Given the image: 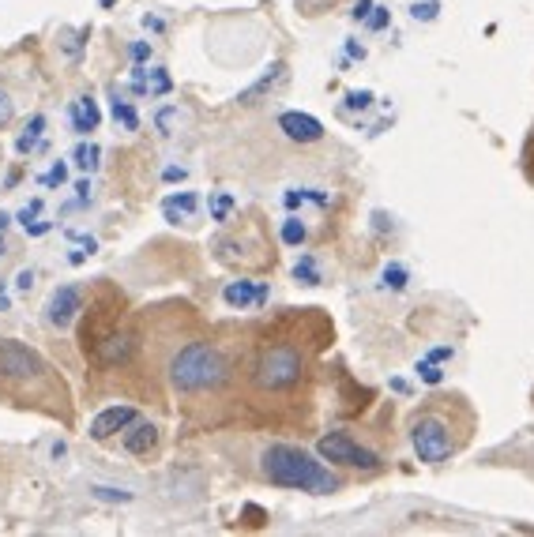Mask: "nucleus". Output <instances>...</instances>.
<instances>
[{
  "mask_svg": "<svg viewBox=\"0 0 534 537\" xmlns=\"http://www.w3.org/2000/svg\"><path fill=\"white\" fill-rule=\"evenodd\" d=\"M91 196H95V192H91V181L83 177V181H79V185H76V207H83V203H91Z\"/></svg>",
  "mask_w": 534,
  "mask_h": 537,
  "instance_id": "38",
  "label": "nucleus"
},
{
  "mask_svg": "<svg viewBox=\"0 0 534 537\" xmlns=\"http://www.w3.org/2000/svg\"><path fill=\"white\" fill-rule=\"evenodd\" d=\"M42 215V200H27L23 203V211H19V226H27V222H34V218Z\"/></svg>",
  "mask_w": 534,
  "mask_h": 537,
  "instance_id": "29",
  "label": "nucleus"
},
{
  "mask_svg": "<svg viewBox=\"0 0 534 537\" xmlns=\"http://www.w3.org/2000/svg\"><path fill=\"white\" fill-rule=\"evenodd\" d=\"M68 237H72V241H76V245L83 248V252H91V256L98 252V241L91 237V233H68Z\"/></svg>",
  "mask_w": 534,
  "mask_h": 537,
  "instance_id": "36",
  "label": "nucleus"
},
{
  "mask_svg": "<svg viewBox=\"0 0 534 537\" xmlns=\"http://www.w3.org/2000/svg\"><path fill=\"white\" fill-rule=\"evenodd\" d=\"M0 256H4V237H0Z\"/></svg>",
  "mask_w": 534,
  "mask_h": 537,
  "instance_id": "44",
  "label": "nucleus"
},
{
  "mask_svg": "<svg viewBox=\"0 0 534 537\" xmlns=\"http://www.w3.org/2000/svg\"><path fill=\"white\" fill-rule=\"evenodd\" d=\"M16 121V106H12V98L0 91V128H8V124Z\"/></svg>",
  "mask_w": 534,
  "mask_h": 537,
  "instance_id": "28",
  "label": "nucleus"
},
{
  "mask_svg": "<svg viewBox=\"0 0 534 537\" xmlns=\"http://www.w3.org/2000/svg\"><path fill=\"white\" fill-rule=\"evenodd\" d=\"M79 312H83V290L79 286H57V290L49 293L46 301V323L49 327H72L79 320Z\"/></svg>",
  "mask_w": 534,
  "mask_h": 537,
  "instance_id": "7",
  "label": "nucleus"
},
{
  "mask_svg": "<svg viewBox=\"0 0 534 537\" xmlns=\"http://www.w3.org/2000/svg\"><path fill=\"white\" fill-rule=\"evenodd\" d=\"M0 380L19 387L53 384V369L23 342H0Z\"/></svg>",
  "mask_w": 534,
  "mask_h": 537,
  "instance_id": "5",
  "label": "nucleus"
},
{
  "mask_svg": "<svg viewBox=\"0 0 534 537\" xmlns=\"http://www.w3.org/2000/svg\"><path fill=\"white\" fill-rule=\"evenodd\" d=\"M87 256H91V252L76 248V252H68V263H72V267H79V263H87Z\"/></svg>",
  "mask_w": 534,
  "mask_h": 537,
  "instance_id": "39",
  "label": "nucleus"
},
{
  "mask_svg": "<svg viewBox=\"0 0 534 537\" xmlns=\"http://www.w3.org/2000/svg\"><path fill=\"white\" fill-rule=\"evenodd\" d=\"M346 53H350V57H358V61L365 57V49L358 46V42H346Z\"/></svg>",
  "mask_w": 534,
  "mask_h": 537,
  "instance_id": "41",
  "label": "nucleus"
},
{
  "mask_svg": "<svg viewBox=\"0 0 534 537\" xmlns=\"http://www.w3.org/2000/svg\"><path fill=\"white\" fill-rule=\"evenodd\" d=\"M388 23H392V12H388V8H377V4H373V12H369V19H365V27L377 34V31H384Z\"/></svg>",
  "mask_w": 534,
  "mask_h": 537,
  "instance_id": "23",
  "label": "nucleus"
},
{
  "mask_svg": "<svg viewBox=\"0 0 534 537\" xmlns=\"http://www.w3.org/2000/svg\"><path fill=\"white\" fill-rule=\"evenodd\" d=\"M72 162H76L83 173H95L98 162H102V151H98V143H79L76 151H72Z\"/></svg>",
  "mask_w": 534,
  "mask_h": 537,
  "instance_id": "19",
  "label": "nucleus"
},
{
  "mask_svg": "<svg viewBox=\"0 0 534 537\" xmlns=\"http://www.w3.org/2000/svg\"><path fill=\"white\" fill-rule=\"evenodd\" d=\"M196 207H200L196 192H181V196H166V200H162V215L170 218V222H177V218H185V215H196Z\"/></svg>",
  "mask_w": 534,
  "mask_h": 537,
  "instance_id": "17",
  "label": "nucleus"
},
{
  "mask_svg": "<svg viewBox=\"0 0 534 537\" xmlns=\"http://www.w3.org/2000/svg\"><path fill=\"white\" fill-rule=\"evenodd\" d=\"M128 87H132V94H136V98H162V94L173 91L166 68H147V64H136V68H132Z\"/></svg>",
  "mask_w": 534,
  "mask_h": 537,
  "instance_id": "9",
  "label": "nucleus"
},
{
  "mask_svg": "<svg viewBox=\"0 0 534 537\" xmlns=\"http://www.w3.org/2000/svg\"><path fill=\"white\" fill-rule=\"evenodd\" d=\"M143 27H151V31H162L166 23H162V19H158V16H143Z\"/></svg>",
  "mask_w": 534,
  "mask_h": 537,
  "instance_id": "40",
  "label": "nucleus"
},
{
  "mask_svg": "<svg viewBox=\"0 0 534 537\" xmlns=\"http://www.w3.org/2000/svg\"><path fill=\"white\" fill-rule=\"evenodd\" d=\"M177 117H181V113H177V109H158V117H155V121H158V128H162V132H166V136H170V132H173V124H177Z\"/></svg>",
  "mask_w": 534,
  "mask_h": 537,
  "instance_id": "30",
  "label": "nucleus"
},
{
  "mask_svg": "<svg viewBox=\"0 0 534 537\" xmlns=\"http://www.w3.org/2000/svg\"><path fill=\"white\" fill-rule=\"evenodd\" d=\"M64 181H68V162H61V158H57V162L38 177V185L42 188H61Z\"/></svg>",
  "mask_w": 534,
  "mask_h": 537,
  "instance_id": "22",
  "label": "nucleus"
},
{
  "mask_svg": "<svg viewBox=\"0 0 534 537\" xmlns=\"http://www.w3.org/2000/svg\"><path fill=\"white\" fill-rule=\"evenodd\" d=\"M110 113H113V121L121 124L125 132H136V128H140V113L132 109V102H128V98L117 91V87L110 91Z\"/></svg>",
  "mask_w": 534,
  "mask_h": 537,
  "instance_id": "15",
  "label": "nucleus"
},
{
  "mask_svg": "<svg viewBox=\"0 0 534 537\" xmlns=\"http://www.w3.org/2000/svg\"><path fill=\"white\" fill-rule=\"evenodd\" d=\"M279 128H283L286 139H294V143H316V139H324V124L309 117V113H298V109H290L279 117Z\"/></svg>",
  "mask_w": 534,
  "mask_h": 537,
  "instance_id": "11",
  "label": "nucleus"
},
{
  "mask_svg": "<svg viewBox=\"0 0 534 537\" xmlns=\"http://www.w3.org/2000/svg\"><path fill=\"white\" fill-rule=\"evenodd\" d=\"M418 376H422L425 384H440V380H444V372L437 369V361H429V357L418 361Z\"/></svg>",
  "mask_w": 534,
  "mask_h": 537,
  "instance_id": "25",
  "label": "nucleus"
},
{
  "mask_svg": "<svg viewBox=\"0 0 534 537\" xmlns=\"http://www.w3.org/2000/svg\"><path fill=\"white\" fill-rule=\"evenodd\" d=\"M523 173H527V181L534 185V128L531 136H527V143H523Z\"/></svg>",
  "mask_w": 534,
  "mask_h": 537,
  "instance_id": "26",
  "label": "nucleus"
},
{
  "mask_svg": "<svg viewBox=\"0 0 534 537\" xmlns=\"http://www.w3.org/2000/svg\"><path fill=\"white\" fill-rule=\"evenodd\" d=\"M185 177H189V169H185V166H166V169H162V181H166V185H173V181H185Z\"/></svg>",
  "mask_w": 534,
  "mask_h": 537,
  "instance_id": "37",
  "label": "nucleus"
},
{
  "mask_svg": "<svg viewBox=\"0 0 534 537\" xmlns=\"http://www.w3.org/2000/svg\"><path fill=\"white\" fill-rule=\"evenodd\" d=\"M128 57L136 64H147L151 61V46H147V42H132V46H128Z\"/></svg>",
  "mask_w": 534,
  "mask_h": 537,
  "instance_id": "32",
  "label": "nucleus"
},
{
  "mask_svg": "<svg viewBox=\"0 0 534 537\" xmlns=\"http://www.w3.org/2000/svg\"><path fill=\"white\" fill-rule=\"evenodd\" d=\"M34 282H38V271H34V267H23V271L16 275V290L19 293H31Z\"/></svg>",
  "mask_w": 534,
  "mask_h": 537,
  "instance_id": "27",
  "label": "nucleus"
},
{
  "mask_svg": "<svg viewBox=\"0 0 534 537\" xmlns=\"http://www.w3.org/2000/svg\"><path fill=\"white\" fill-rule=\"evenodd\" d=\"M8 222H12V215H4V211H0V233L8 230Z\"/></svg>",
  "mask_w": 534,
  "mask_h": 537,
  "instance_id": "42",
  "label": "nucleus"
},
{
  "mask_svg": "<svg viewBox=\"0 0 534 537\" xmlns=\"http://www.w3.org/2000/svg\"><path fill=\"white\" fill-rule=\"evenodd\" d=\"M328 4H335V0H298V8L305 12V16H320Z\"/></svg>",
  "mask_w": 534,
  "mask_h": 537,
  "instance_id": "34",
  "label": "nucleus"
},
{
  "mask_svg": "<svg viewBox=\"0 0 534 537\" xmlns=\"http://www.w3.org/2000/svg\"><path fill=\"white\" fill-rule=\"evenodd\" d=\"M369 102H373V94H369V91H350V94H346V109H369Z\"/></svg>",
  "mask_w": 534,
  "mask_h": 537,
  "instance_id": "31",
  "label": "nucleus"
},
{
  "mask_svg": "<svg viewBox=\"0 0 534 537\" xmlns=\"http://www.w3.org/2000/svg\"><path fill=\"white\" fill-rule=\"evenodd\" d=\"M271 297V286L267 282H252V278H234L222 286V301L230 308H260L267 305Z\"/></svg>",
  "mask_w": 534,
  "mask_h": 537,
  "instance_id": "8",
  "label": "nucleus"
},
{
  "mask_svg": "<svg viewBox=\"0 0 534 537\" xmlns=\"http://www.w3.org/2000/svg\"><path fill=\"white\" fill-rule=\"evenodd\" d=\"M369 12H373V0H354L350 19H354V23H365V19H369Z\"/></svg>",
  "mask_w": 534,
  "mask_h": 537,
  "instance_id": "33",
  "label": "nucleus"
},
{
  "mask_svg": "<svg viewBox=\"0 0 534 537\" xmlns=\"http://www.w3.org/2000/svg\"><path fill=\"white\" fill-rule=\"evenodd\" d=\"M316 455L335 462V466H350V470H380V466H384V459H380L377 451L362 447L350 432H343V429L320 436V440H316Z\"/></svg>",
  "mask_w": 534,
  "mask_h": 537,
  "instance_id": "6",
  "label": "nucleus"
},
{
  "mask_svg": "<svg viewBox=\"0 0 534 537\" xmlns=\"http://www.w3.org/2000/svg\"><path fill=\"white\" fill-rule=\"evenodd\" d=\"M305 237H309V230H305V222H301L298 215L283 218V245L286 248H301L305 245Z\"/></svg>",
  "mask_w": 534,
  "mask_h": 537,
  "instance_id": "21",
  "label": "nucleus"
},
{
  "mask_svg": "<svg viewBox=\"0 0 534 537\" xmlns=\"http://www.w3.org/2000/svg\"><path fill=\"white\" fill-rule=\"evenodd\" d=\"M305 380V350L294 342H264L249 365V384L260 395H286Z\"/></svg>",
  "mask_w": 534,
  "mask_h": 537,
  "instance_id": "3",
  "label": "nucleus"
},
{
  "mask_svg": "<svg viewBox=\"0 0 534 537\" xmlns=\"http://www.w3.org/2000/svg\"><path fill=\"white\" fill-rule=\"evenodd\" d=\"M207 207H211V218H215V222H230V215L237 211V200L230 192H215V196L207 200Z\"/></svg>",
  "mask_w": 534,
  "mask_h": 537,
  "instance_id": "20",
  "label": "nucleus"
},
{
  "mask_svg": "<svg viewBox=\"0 0 534 537\" xmlns=\"http://www.w3.org/2000/svg\"><path fill=\"white\" fill-rule=\"evenodd\" d=\"M410 447H414V455L429 466H440V462H448L456 455V432H452V421L440 414V410H425L410 421Z\"/></svg>",
  "mask_w": 534,
  "mask_h": 537,
  "instance_id": "4",
  "label": "nucleus"
},
{
  "mask_svg": "<svg viewBox=\"0 0 534 537\" xmlns=\"http://www.w3.org/2000/svg\"><path fill=\"white\" fill-rule=\"evenodd\" d=\"M42 136H46V117H42V113H34L31 121L23 124V132H19L16 151H19V154H31L34 147L42 143Z\"/></svg>",
  "mask_w": 534,
  "mask_h": 537,
  "instance_id": "16",
  "label": "nucleus"
},
{
  "mask_svg": "<svg viewBox=\"0 0 534 537\" xmlns=\"http://www.w3.org/2000/svg\"><path fill=\"white\" fill-rule=\"evenodd\" d=\"M283 79H286V64H271V68H267L264 76L256 79L252 87H245V91L237 94V102H241V106H252V102H260L264 94H271V91H275V87H279Z\"/></svg>",
  "mask_w": 534,
  "mask_h": 537,
  "instance_id": "13",
  "label": "nucleus"
},
{
  "mask_svg": "<svg viewBox=\"0 0 534 537\" xmlns=\"http://www.w3.org/2000/svg\"><path fill=\"white\" fill-rule=\"evenodd\" d=\"M53 230V222H46V218H34V222H27V226H23V233H27V237H42V233H49Z\"/></svg>",
  "mask_w": 534,
  "mask_h": 537,
  "instance_id": "35",
  "label": "nucleus"
},
{
  "mask_svg": "<svg viewBox=\"0 0 534 537\" xmlns=\"http://www.w3.org/2000/svg\"><path fill=\"white\" fill-rule=\"evenodd\" d=\"M384 286H392V290H403V286H407V267H399V263L384 267Z\"/></svg>",
  "mask_w": 534,
  "mask_h": 537,
  "instance_id": "24",
  "label": "nucleus"
},
{
  "mask_svg": "<svg viewBox=\"0 0 534 537\" xmlns=\"http://www.w3.org/2000/svg\"><path fill=\"white\" fill-rule=\"evenodd\" d=\"M294 282H301V286H320L324 282V271H320L316 256L301 252L298 260H294Z\"/></svg>",
  "mask_w": 534,
  "mask_h": 537,
  "instance_id": "18",
  "label": "nucleus"
},
{
  "mask_svg": "<svg viewBox=\"0 0 534 537\" xmlns=\"http://www.w3.org/2000/svg\"><path fill=\"white\" fill-rule=\"evenodd\" d=\"M125 447L132 451V455H147V451H155L158 447V429L151 425V421H132L125 429Z\"/></svg>",
  "mask_w": 534,
  "mask_h": 537,
  "instance_id": "14",
  "label": "nucleus"
},
{
  "mask_svg": "<svg viewBox=\"0 0 534 537\" xmlns=\"http://www.w3.org/2000/svg\"><path fill=\"white\" fill-rule=\"evenodd\" d=\"M230 357L215 346V342H189L185 350L173 353L170 361V384L181 395H204V391H219L230 380Z\"/></svg>",
  "mask_w": 534,
  "mask_h": 537,
  "instance_id": "2",
  "label": "nucleus"
},
{
  "mask_svg": "<svg viewBox=\"0 0 534 537\" xmlns=\"http://www.w3.org/2000/svg\"><path fill=\"white\" fill-rule=\"evenodd\" d=\"M102 8H113V0H102Z\"/></svg>",
  "mask_w": 534,
  "mask_h": 537,
  "instance_id": "43",
  "label": "nucleus"
},
{
  "mask_svg": "<svg viewBox=\"0 0 534 537\" xmlns=\"http://www.w3.org/2000/svg\"><path fill=\"white\" fill-rule=\"evenodd\" d=\"M136 406H110L91 421V440H110L117 432H125L132 421H136Z\"/></svg>",
  "mask_w": 534,
  "mask_h": 537,
  "instance_id": "10",
  "label": "nucleus"
},
{
  "mask_svg": "<svg viewBox=\"0 0 534 537\" xmlns=\"http://www.w3.org/2000/svg\"><path fill=\"white\" fill-rule=\"evenodd\" d=\"M260 470H264L267 485H275V489L313 492V496H328V492L343 489L339 474H331L316 455H309V451H301L294 444H267Z\"/></svg>",
  "mask_w": 534,
  "mask_h": 537,
  "instance_id": "1",
  "label": "nucleus"
},
{
  "mask_svg": "<svg viewBox=\"0 0 534 537\" xmlns=\"http://www.w3.org/2000/svg\"><path fill=\"white\" fill-rule=\"evenodd\" d=\"M68 124H72V132L76 136H91L98 124H102V109L91 94H79L76 102L68 106Z\"/></svg>",
  "mask_w": 534,
  "mask_h": 537,
  "instance_id": "12",
  "label": "nucleus"
}]
</instances>
